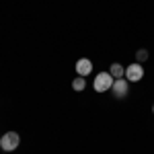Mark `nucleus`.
<instances>
[{"label":"nucleus","mask_w":154,"mask_h":154,"mask_svg":"<svg viewBox=\"0 0 154 154\" xmlns=\"http://www.w3.org/2000/svg\"><path fill=\"white\" fill-rule=\"evenodd\" d=\"M146 58H148V51H146V49H138V51H136V60H138V64H140V62H146Z\"/></svg>","instance_id":"nucleus-8"},{"label":"nucleus","mask_w":154,"mask_h":154,"mask_svg":"<svg viewBox=\"0 0 154 154\" xmlns=\"http://www.w3.org/2000/svg\"><path fill=\"white\" fill-rule=\"evenodd\" d=\"M84 86H86V82H84L82 76H78V78H74V80H72V88H74V91H78V93L82 91Z\"/></svg>","instance_id":"nucleus-7"},{"label":"nucleus","mask_w":154,"mask_h":154,"mask_svg":"<svg viewBox=\"0 0 154 154\" xmlns=\"http://www.w3.org/2000/svg\"><path fill=\"white\" fill-rule=\"evenodd\" d=\"M91 72H93V62L88 58H80L76 62V74L78 76H88Z\"/></svg>","instance_id":"nucleus-5"},{"label":"nucleus","mask_w":154,"mask_h":154,"mask_svg":"<svg viewBox=\"0 0 154 154\" xmlns=\"http://www.w3.org/2000/svg\"><path fill=\"white\" fill-rule=\"evenodd\" d=\"M152 111H154V107H152Z\"/></svg>","instance_id":"nucleus-9"},{"label":"nucleus","mask_w":154,"mask_h":154,"mask_svg":"<svg viewBox=\"0 0 154 154\" xmlns=\"http://www.w3.org/2000/svg\"><path fill=\"white\" fill-rule=\"evenodd\" d=\"M142 76H144V68H142V64H138V62H134V64H130V66L125 68V78H128L130 82L142 80Z\"/></svg>","instance_id":"nucleus-3"},{"label":"nucleus","mask_w":154,"mask_h":154,"mask_svg":"<svg viewBox=\"0 0 154 154\" xmlns=\"http://www.w3.org/2000/svg\"><path fill=\"white\" fill-rule=\"evenodd\" d=\"M17 146H19V134L6 131L2 136V140H0V148L6 150V152H12V150H17Z\"/></svg>","instance_id":"nucleus-2"},{"label":"nucleus","mask_w":154,"mask_h":154,"mask_svg":"<svg viewBox=\"0 0 154 154\" xmlns=\"http://www.w3.org/2000/svg\"><path fill=\"white\" fill-rule=\"evenodd\" d=\"M113 76L109 74V72H101V74H97L95 78V91L97 93H105V91H111V86H113Z\"/></svg>","instance_id":"nucleus-1"},{"label":"nucleus","mask_w":154,"mask_h":154,"mask_svg":"<svg viewBox=\"0 0 154 154\" xmlns=\"http://www.w3.org/2000/svg\"><path fill=\"white\" fill-rule=\"evenodd\" d=\"M109 74H111L113 78H123V76H125V68H123L121 64H111Z\"/></svg>","instance_id":"nucleus-6"},{"label":"nucleus","mask_w":154,"mask_h":154,"mask_svg":"<svg viewBox=\"0 0 154 154\" xmlns=\"http://www.w3.org/2000/svg\"><path fill=\"white\" fill-rule=\"evenodd\" d=\"M130 80L128 78H115L113 80V86H111V91H113V95L117 97V99H121V97L128 95V88H130Z\"/></svg>","instance_id":"nucleus-4"}]
</instances>
